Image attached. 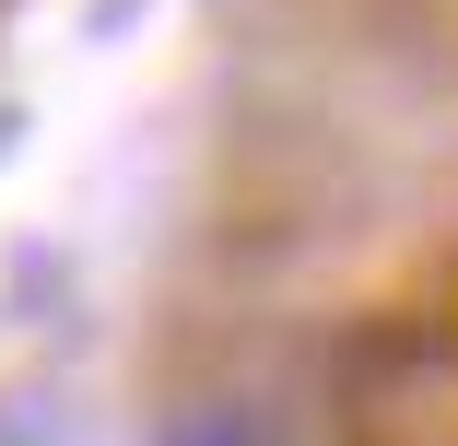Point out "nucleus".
<instances>
[{"instance_id": "nucleus-1", "label": "nucleus", "mask_w": 458, "mask_h": 446, "mask_svg": "<svg viewBox=\"0 0 458 446\" xmlns=\"http://www.w3.org/2000/svg\"><path fill=\"white\" fill-rule=\"evenodd\" d=\"M165 446H270V434H259L247 411H189V423H176Z\"/></svg>"}]
</instances>
